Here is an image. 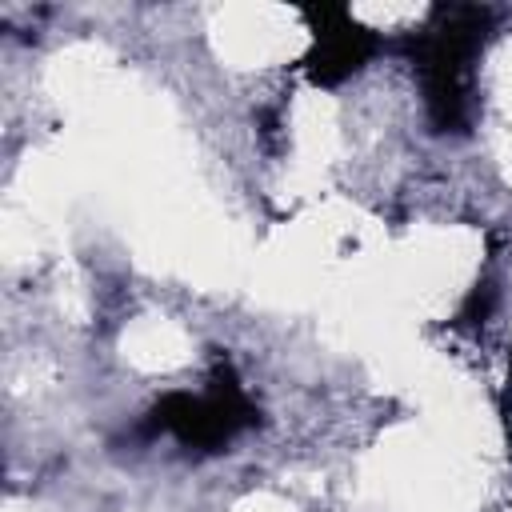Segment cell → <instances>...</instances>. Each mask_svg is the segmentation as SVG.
I'll list each match as a JSON object with an SVG mask.
<instances>
[{"mask_svg": "<svg viewBox=\"0 0 512 512\" xmlns=\"http://www.w3.org/2000/svg\"><path fill=\"white\" fill-rule=\"evenodd\" d=\"M488 36L492 8L484 4H436L424 24L404 36L428 124L444 136H460L476 120V60Z\"/></svg>", "mask_w": 512, "mask_h": 512, "instance_id": "cell-1", "label": "cell"}, {"mask_svg": "<svg viewBox=\"0 0 512 512\" xmlns=\"http://www.w3.org/2000/svg\"><path fill=\"white\" fill-rule=\"evenodd\" d=\"M304 20L312 32V44L300 68L316 88H340L344 80L364 72V64L384 48L380 32L360 24L344 4H312L304 8Z\"/></svg>", "mask_w": 512, "mask_h": 512, "instance_id": "cell-3", "label": "cell"}, {"mask_svg": "<svg viewBox=\"0 0 512 512\" xmlns=\"http://www.w3.org/2000/svg\"><path fill=\"white\" fill-rule=\"evenodd\" d=\"M488 312H492V284H476L472 296H468L464 308H460V320H464V324H476V320H484Z\"/></svg>", "mask_w": 512, "mask_h": 512, "instance_id": "cell-4", "label": "cell"}, {"mask_svg": "<svg viewBox=\"0 0 512 512\" xmlns=\"http://www.w3.org/2000/svg\"><path fill=\"white\" fill-rule=\"evenodd\" d=\"M256 424V404L232 364H216L200 392H168L144 416V436H172L188 452H220Z\"/></svg>", "mask_w": 512, "mask_h": 512, "instance_id": "cell-2", "label": "cell"}]
</instances>
